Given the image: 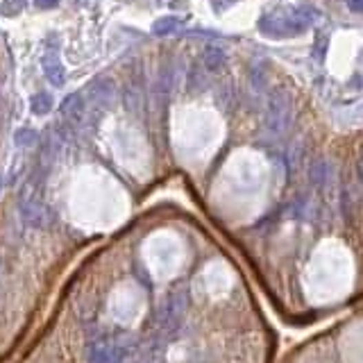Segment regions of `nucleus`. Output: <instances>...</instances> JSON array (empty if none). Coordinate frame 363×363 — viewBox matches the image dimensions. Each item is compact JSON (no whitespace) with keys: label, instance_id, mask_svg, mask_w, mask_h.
I'll list each match as a JSON object with an SVG mask.
<instances>
[{"label":"nucleus","instance_id":"0eeeda50","mask_svg":"<svg viewBox=\"0 0 363 363\" xmlns=\"http://www.w3.org/2000/svg\"><path fill=\"white\" fill-rule=\"evenodd\" d=\"M50 105H52V100L48 94H37V96H32V100H30V107H32L34 114H45L50 110Z\"/></svg>","mask_w":363,"mask_h":363},{"label":"nucleus","instance_id":"f03ea898","mask_svg":"<svg viewBox=\"0 0 363 363\" xmlns=\"http://www.w3.org/2000/svg\"><path fill=\"white\" fill-rule=\"evenodd\" d=\"M141 257L154 280L166 282L180 273V268L184 264V243L173 231H166V229L154 231L152 236L145 238Z\"/></svg>","mask_w":363,"mask_h":363},{"label":"nucleus","instance_id":"f257e3e1","mask_svg":"<svg viewBox=\"0 0 363 363\" xmlns=\"http://www.w3.org/2000/svg\"><path fill=\"white\" fill-rule=\"evenodd\" d=\"M68 218L89 231H107L127 218L129 200L107 177H82L68 193Z\"/></svg>","mask_w":363,"mask_h":363},{"label":"nucleus","instance_id":"1a4fd4ad","mask_svg":"<svg viewBox=\"0 0 363 363\" xmlns=\"http://www.w3.org/2000/svg\"><path fill=\"white\" fill-rule=\"evenodd\" d=\"M218 59H220V52L218 50H209V52H207V64H209V66L218 64Z\"/></svg>","mask_w":363,"mask_h":363},{"label":"nucleus","instance_id":"423d86ee","mask_svg":"<svg viewBox=\"0 0 363 363\" xmlns=\"http://www.w3.org/2000/svg\"><path fill=\"white\" fill-rule=\"evenodd\" d=\"M23 7H25V0H3V3H0V12H3V17L12 19L23 12Z\"/></svg>","mask_w":363,"mask_h":363},{"label":"nucleus","instance_id":"6e6552de","mask_svg":"<svg viewBox=\"0 0 363 363\" xmlns=\"http://www.w3.org/2000/svg\"><path fill=\"white\" fill-rule=\"evenodd\" d=\"M37 7H41V10H50V7H57L59 0H34Z\"/></svg>","mask_w":363,"mask_h":363},{"label":"nucleus","instance_id":"39448f33","mask_svg":"<svg viewBox=\"0 0 363 363\" xmlns=\"http://www.w3.org/2000/svg\"><path fill=\"white\" fill-rule=\"evenodd\" d=\"M177 28H180V19L177 17H161L152 23V34L154 37H168L177 32Z\"/></svg>","mask_w":363,"mask_h":363},{"label":"nucleus","instance_id":"20e7f679","mask_svg":"<svg viewBox=\"0 0 363 363\" xmlns=\"http://www.w3.org/2000/svg\"><path fill=\"white\" fill-rule=\"evenodd\" d=\"M41 66H43L45 77H48V80L55 84V87H61V84H64V66H61L57 50L45 52L43 59H41Z\"/></svg>","mask_w":363,"mask_h":363},{"label":"nucleus","instance_id":"7ed1b4c3","mask_svg":"<svg viewBox=\"0 0 363 363\" xmlns=\"http://www.w3.org/2000/svg\"><path fill=\"white\" fill-rule=\"evenodd\" d=\"M107 309H110V315L123 327H134L138 320L143 318L145 311V293L138 287L136 282L127 280L118 284L112 295L110 302H107Z\"/></svg>","mask_w":363,"mask_h":363}]
</instances>
